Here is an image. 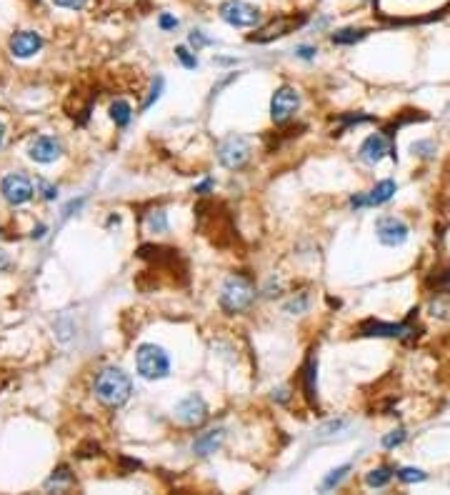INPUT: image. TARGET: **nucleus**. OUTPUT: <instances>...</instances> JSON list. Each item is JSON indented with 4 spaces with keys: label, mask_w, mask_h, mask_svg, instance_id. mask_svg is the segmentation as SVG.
Listing matches in <instances>:
<instances>
[{
    "label": "nucleus",
    "mask_w": 450,
    "mask_h": 495,
    "mask_svg": "<svg viewBox=\"0 0 450 495\" xmlns=\"http://www.w3.org/2000/svg\"><path fill=\"white\" fill-rule=\"evenodd\" d=\"M93 390H95V398H98L103 405L118 408L123 405V403H128V398H131L133 380L123 368H106V370H100L98 378H95Z\"/></svg>",
    "instance_id": "obj_1"
},
{
    "label": "nucleus",
    "mask_w": 450,
    "mask_h": 495,
    "mask_svg": "<svg viewBox=\"0 0 450 495\" xmlns=\"http://www.w3.org/2000/svg\"><path fill=\"white\" fill-rule=\"evenodd\" d=\"M253 298H256V288L243 276H231L223 283V288H220V308L228 315L248 310L253 305Z\"/></svg>",
    "instance_id": "obj_2"
},
{
    "label": "nucleus",
    "mask_w": 450,
    "mask_h": 495,
    "mask_svg": "<svg viewBox=\"0 0 450 495\" xmlns=\"http://www.w3.org/2000/svg\"><path fill=\"white\" fill-rule=\"evenodd\" d=\"M135 368L145 380H160L170 376V355L160 345L145 343L135 353Z\"/></svg>",
    "instance_id": "obj_3"
},
{
    "label": "nucleus",
    "mask_w": 450,
    "mask_h": 495,
    "mask_svg": "<svg viewBox=\"0 0 450 495\" xmlns=\"http://www.w3.org/2000/svg\"><path fill=\"white\" fill-rule=\"evenodd\" d=\"M220 18L233 28H256L260 26V10L256 6H250L245 0H225L218 8Z\"/></svg>",
    "instance_id": "obj_4"
},
{
    "label": "nucleus",
    "mask_w": 450,
    "mask_h": 495,
    "mask_svg": "<svg viewBox=\"0 0 450 495\" xmlns=\"http://www.w3.org/2000/svg\"><path fill=\"white\" fill-rule=\"evenodd\" d=\"M300 108V93L290 85H281L270 98V118L273 123H288L298 113Z\"/></svg>",
    "instance_id": "obj_5"
},
{
    "label": "nucleus",
    "mask_w": 450,
    "mask_h": 495,
    "mask_svg": "<svg viewBox=\"0 0 450 495\" xmlns=\"http://www.w3.org/2000/svg\"><path fill=\"white\" fill-rule=\"evenodd\" d=\"M218 160L220 165L231 170H240L250 160V143L240 135H231L218 145Z\"/></svg>",
    "instance_id": "obj_6"
},
{
    "label": "nucleus",
    "mask_w": 450,
    "mask_h": 495,
    "mask_svg": "<svg viewBox=\"0 0 450 495\" xmlns=\"http://www.w3.org/2000/svg\"><path fill=\"white\" fill-rule=\"evenodd\" d=\"M173 413H175V420H181L183 426L200 428L208 420V405L198 393H190L175 405Z\"/></svg>",
    "instance_id": "obj_7"
},
{
    "label": "nucleus",
    "mask_w": 450,
    "mask_h": 495,
    "mask_svg": "<svg viewBox=\"0 0 450 495\" xmlns=\"http://www.w3.org/2000/svg\"><path fill=\"white\" fill-rule=\"evenodd\" d=\"M375 235H378V240H381L383 245H388V248H398V245H403L408 240L410 230H408L406 223L400 218H395V215H383V218H378V223H375Z\"/></svg>",
    "instance_id": "obj_8"
},
{
    "label": "nucleus",
    "mask_w": 450,
    "mask_h": 495,
    "mask_svg": "<svg viewBox=\"0 0 450 495\" xmlns=\"http://www.w3.org/2000/svg\"><path fill=\"white\" fill-rule=\"evenodd\" d=\"M0 193L10 205H23L33 198V185L23 173H10L0 183Z\"/></svg>",
    "instance_id": "obj_9"
},
{
    "label": "nucleus",
    "mask_w": 450,
    "mask_h": 495,
    "mask_svg": "<svg viewBox=\"0 0 450 495\" xmlns=\"http://www.w3.org/2000/svg\"><path fill=\"white\" fill-rule=\"evenodd\" d=\"M388 153L395 158V151H393V143H390V138H388V135H383V133H375V135H368V138L362 140L360 151H358V158H360L365 165H375V163H381Z\"/></svg>",
    "instance_id": "obj_10"
},
{
    "label": "nucleus",
    "mask_w": 450,
    "mask_h": 495,
    "mask_svg": "<svg viewBox=\"0 0 450 495\" xmlns=\"http://www.w3.org/2000/svg\"><path fill=\"white\" fill-rule=\"evenodd\" d=\"M303 23H306V18H288V15H283V18L273 20L268 26H262L256 35H250V40H253V43H270V40L288 35L293 28H300Z\"/></svg>",
    "instance_id": "obj_11"
},
{
    "label": "nucleus",
    "mask_w": 450,
    "mask_h": 495,
    "mask_svg": "<svg viewBox=\"0 0 450 495\" xmlns=\"http://www.w3.org/2000/svg\"><path fill=\"white\" fill-rule=\"evenodd\" d=\"M43 48V38L35 31H20L10 38V53L15 58H33Z\"/></svg>",
    "instance_id": "obj_12"
},
{
    "label": "nucleus",
    "mask_w": 450,
    "mask_h": 495,
    "mask_svg": "<svg viewBox=\"0 0 450 495\" xmlns=\"http://www.w3.org/2000/svg\"><path fill=\"white\" fill-rule=\"evenodd\" d=\"M60 143H58L56 138H50V135H40V138H35L31 143V148H28V156L35 160V163H53V160H58L60 158Z\"/></svg>",
    "instance_id": "obj_13"
},
{
    "label": "nucleus",
    "mask_w": 450,
    "mask_h": 495,
    "mask_svg": "<svg viewBox=\"0 0 450 495\" xmlns=\"http://www.w3.org/2000/svg\"><path fill=\"white\" fill-rule=\"evenodd\" d=\"M362 335H375V338H403L412 328L408 323H378V320H368L362 323Z\"/></svg>",
    "instance_id": "obj_14"
},
{
    "label": "nucleus",
    "mask_w": 450,
    "mask_h": 495,
    "mask_svg": "<svg viewBox=\"0 0 450 495\" xmlns=\"http://www.w3.org/2000/svg\"><path fill=\"white\" fill-rule=\"evenodd\" d=\"M223 440H225V430H223V428L208 430V433H203V435H198V438H195L193 453H195V455H200V458H206V455H210V453L218 451L220 445H223Z\"/></svg>",
    "instance_id": "obj_15"
},
{
    "label": "nucleus",
    "mask_w": 450,
    "mask_h": 495,
    "mask_svg": "<svg viewBox=\"0 0 450 495\" xmlns=\"http://www.w3.org/2000/svg\"><path fill=\"white\" fill-rule=\"evenodd\" d=\"M395 190H398L395 181H381V183H378V185H375V188L368 193V205H383V203H388L390 198H393Z\"/></svg>",
    "instance_id": "obj_16"
},
{
    "label": "nucleus",
    "mask_w": 450,
    "mask_h": 495,
    "mask_svg": "<svg viewBox=\"0 0 450 495\" xmlns=\"http://www.w3.org/2000/svg\"><path fill=\"white\" fill-rule=\"evenodd\" d=\"M368 35L365 28H343V31H335L331 35L333 45H356L358 40H362Z\"/></svg>",
    "instance_id": "obj_17"
},
{
    "label": "nucleus",
    "mask_w": 450,
    "mask_h": 495,
    "mask_svg": "<svg viewBox=\"0 0 450 495\" xmlns=\"http://www.w3.org/2000/svg\"><path fill=\"white\" fill-rule=\"evenodd\" d=\"M433 318L438 320H450V290H443V293H438L435 298L431 301L428 305Z\"/></svg>",
    "instance_id": "obj_18"
},
{
    "label": "nucleus",
    "mask_w": 450,
    "mask_h": 495,
    "mask_svg": "<svg viewBox=\"0 0 450 495\" xmlns=\"http://www.w3.org/2000/svg\"><path fill=\"white\" fill-rule=\"evenodd\" d=\"M393 473L395 470L390 468V465H381V468H373L365 476V483H368L370 488H385L388 483L393 480Z\"/></svg>",
    "instance_id": "obj_19"
},
{
    "label": "nucleus",
    "mask_w": 450,
    "mask_h": 495,
    "mask_svg": "<svg viewBox=\"0 0 450 495\" xmlns=\"http://www.w3.org/2000/svg\"><path fill=\"white\" fill-rule=\"evenodd\" d=\"M110 118H112V123L118 128H125L128 123H131V118H133V108H131V103H125V101H115L110 106Z\"/></svg>",
    "instance_id": "obj_20"
},
{
    "label": "nucleus",
    "mask_w": 450,
    "mask_h": 495,
    "mask_svg": "<svg viewBox=\"0 0 450 495\" xmlns=\"http://www.w3.org/2000/svg\"><path fill=\"white\" fill-rule=\"evenodd\" d=\"M350 468H353V465L345 463V465H340V468L331 470V473H328V476L323 478V483H320V490H323V493H328V490L338 488V485H340V483H343L345 478H348Z\"/></svg>",
    "instance_id": "obj_21"
},
{
    "label": "nucleus",
    "mask_w": 450,
    "mask_h": 495,
    "mask_svg": "<svg viewBox=\"0 0 450 495\" xmlns=\"http://www.w3.org/2000/svg\"><path fill=\"white\" fill-rule=\"evenodd\" d=\"M315 368H318V363L308 360L306 370H303V376H306V395L310 403H315Z\"/></svg>",
    "instance_id": "obj_22"
},
{
    "label": "nucleus",
    "mask_w": 450,
    "mask_h": 495,
    "mask_svg": "<svg viewBox=\"0 0 450 495\" xmlns=\"http://www.w3.org/2000/svg\"><path fill=\"white\" fill-rule=\"evenodd\" d=\"M148 228H150V233L168 230V215H165V210H153V213L148 215Z\"/></svg>",
    "instance_id": "obj_23"
},
{
    "label": "nucleus",
    "mask_w": 450,
    "mask_h": 495,
    "mask_svg": "<svg viewBox=\"0 0 450 495\" xmlns=\"http://www.w3.org/2000/svg\"><path fill=\"white\" fill-rule=\"evenodd\" d=\"M175 58L183 63V68H188V70L198 68V58H195V53L188 51L185 45H178V48H175Z\"/></svg>",
    "instance_id": "obj_24"
},
{
    "label": "nucleus",
    "mask_w": 450,
    "mask_h": 495,
    "mask_svg": "<svg viewBox=\"0 0 450 495\" xmlns=\"http://www.w3.org/2000/svg\"><path fill=\"white\" fill-rule=\"evenodd\" d=\"M395 476H398L403 483H423L425 478H428L420 468H400Z\"/></svg>",
    "instance_id": "obj_25"
},
{
    "label": "nucleus",
    "mask_w": 450,
    "mask_h": 495,
    "mask_svg": "<svg viewBox=\"0 0 450 495\" xmlns=\"http://www.w3.org/2000/svg\"><path fill=\"white\" fill-rule=\"evenodd\" d=\"M403 440H406V430H403V428H398V430H390L385 438H383V448H388V451H390V448H398Z\"/></svg>",
    "instance_id": "obj_26"
},
{
    "label": "nucleus",
    "mask_w": 450,
    "mask_h": 495,
    "mask_svg": "<svg viewBox=\"0 0 450 495\" xmlns=\"http://www.w3.org/2000/svg\"><path fill=\"white\" fill-rule=\"evenodd\" d=\"M412 156H420V158H431L433 153H435V145L431 143V140H418V143L410 145Z\"/></svg>",
    "instance_id": "obj_27"
},
{
    "label": "nucleus",
    "mask_w": 450,
    "mask_h": 495,
    "mask_svg": "<svg viewBox=\"0 0 450 495\" xmlns=\"http://www.w3.org/2000/svg\"><path fill=\"white\" fill-rule=\"evenodd\" d=\"M73 478H70V470L68 468H60L56 473V476L48 480V488H60V485H65V483H70Z\"/></svg>",
    "instance_id": "obj_28"
},
{
    "label": "nucleus",
    "mask_w": 450,
    "mask_h": 495,
    "mask_svg": "<svg viewBox=\"0 0 450 495\" xmlns=\"http://www.w3.org/2000/svg\"><path fill=\"white\" fill-rule=\"evenodd\" d=\"M160 93H162V78L158 76L156 81H153V88H150V95H148V101L143 103V108H150V106H153V103H156L158 98H160Z\"/></svg>",
    "instance_id": "obj_29"
},
{
    "label": "nucleus",
    "mask_w": 450,
    "mask_h": 495,
    "mask_svg": "<svg viewBox=\"0 0 450 495\" xmlns=\"http://www.w3.org/2000/svg\"><path fill=\"white\" fill-rule=\"evenodd\" d=\"M306 308H308V295H300L298 301H290V303H288L285 310H288L290 315H298V313H303Z\"/></svg>",
    "instance_id": "obj_30"
},
{
    "label": "nucleus",
    "mask_w": 450,
    "mask_h": 495,
    "mask_svg": "<svg viewBox=\"0 0 450 495\" xmlns=\"http://www.w3.org/2000/svg\"><path fill=\"white\" fill-rule=\"evenodd\" d=\"M188 40H190V45H193L195 51H200L203 45H210V43H212L210 38H206V35H203V31H193V33H190V38H188Z\"/></svg>",
    "instance_id": "obj_31"
},
{
    "label": "nucleus",
    "mask_w": 450,
    "mask_h": 495,
    "mask_svg": "<svg viewBox=\"0 0 450 495\" xmlns=\"http://www.w3.org/2000/svg\"><path fill=\"white\" fill-rule=\"evenodd\" d=\"M158 26H160V31H175V28H178V18H173V15L168 13H160Z\"/></svg>",
    "instance_id": "obj_32"
},
{
    "label": "nucleus",
    "mask_w": 450,
    "mask_h": 495,
    "mask_svg": "<svg viewBox=\"0 0 450 495\" xmlns=\"http://www.w3.org/2000/svg\"><path fill=\"white\" fill-rule=\"evenodd\" d=\"M58 8H68V10H81V8H85L88 0H53Z\"/></svg>",
    "instance_id": "obj_33"
},
{
    "label": "nucleus",
    "mask_w": 450,
    "mask_h": 495,
    "mask_svg": "<svg viewBox=\"0 0 450 495\" xmlns=\"http://www.w3.org/2000/svg\"><path fill=\"white\" fill-rule=\"evenodd\" d=\"M348 423L345 420H333V423H328V426L320 428V435H333V433H338L340 428H345Z\"/></svg>",
    "instance_id": "obj_34"
},
{
    "label": "nucleus",
    "mask_w": 450,
    "mask_h": 495,
    "mask_svg": "<svg viewBox=\"0 0 450 495\" xmlns=\"http://www.w3.org/2000/svg\"><path fill=\"white\" fill-rule=\"evenodd\" d=\"M315 48H312V45H298V48H295V56L298 58H303V60H312V58H315Z\"/></svg>",
    "instance_id": "obj_35"
},
{
    "label": "nucleus",
    "mask_w": 450,
    "mask_h": 495,
    "mask_svg": "<svg viewBox=\"0 0 450 495\" xmlns=\"http://www.w3.org/2000/svg\"><path fill=\"white\" fill-rule=\"evenodd\" d=\"M38 185H40V190H43V198H45V201H53V198L58 195V188H53V185H48V183L40 181Z\"/></svg>",
    "instance_id": "obj_36"
},
{
    "label": "nucleus",
    "mask_w": 450,
    "mask_h": 495,
    "mask_svg": "<svg viewBox=\"0 0 450 495\" xmlns=\"http://www.w3.org/2000/svg\"><path fill=\"white\" fill-rule=\"evenodd\" d=\"M350 205L356 208V210L365 208V205H368V195H356V198H350Z\"/></svg>",
    "instance_id": "obj_37"
},
{
    "label": "nucleus",
    "mask_w": 450,
    "mask_h": 495,
    "mask_svg": "<svg viewBox=\"0 0 450 495\" xmlns=\"http://www.w3.org/2000/svg\"><path fill=\"white\" fill-rule=\"evenodd\" d=\"M212 188V181H210V178H208V181L206 183H203V185H198V188H195V193H200V195H206L208 193V190H210Z\"/></svg>",
    "instance_id": "obj_38"
},
{
    "label": "nucleus",
    "mask_w": 450,
    "mask_h": 495,
    "mask_svg": "<svg viewBox=\"0 0 450 495\" xmlns=\"http://www.w3.org/2000/svg\"><path fill=\"white\" fill-rule=\"evenodd\" d=\"M8 265H10V260H8V255H6V251H0V270H6Z\"/></svg>",
    "instance_id": "obj_39"
},
{
    "label": "nucleus",
    "mask_w": 450,
    "mask_h": 495,
    "mask_svg": "<svg viewBox=\"0 0 450 495\" xmlns=\"http://www.w3.org/2000/svg\"><path fill=\"white\" fill-rule=\"evenodd\" d=\"M3 138H6V128H3V123H0V145H3Z\"/></svg>",
    "instance_id": "obj_40"
}]
</instances>
